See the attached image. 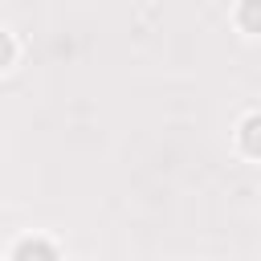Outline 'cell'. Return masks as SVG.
Wrapping results in <instances>:
<instances>
[{
	"label": "cell",
	"mask_w": 261,
	"mask_h": 261,
	"mask_svg": "<svg viewBox=\"0 0 261 261\" xmlns=\"http://www.w3.org/2000/svg\"><path fill=\"white\" fill-rule=\"evenodd\" d=\"M12 261H57V249H53L49 241H41V237H29V241L16 245Z\"/></svg>",
	"instance_id": "cell-1"
},
{
	"label": "cell",
	"mask_w": 261,
	"mask_h": 261,
	"mask_svg": "<svg viewBox=\"0 0 261 261\" xmlns=\"http://www.w3.org/2000/svg\"><path fill=\"white\" fill-rule=\"evenodd\" d=\"M241 143H245L249 155H261V114H253V118L241 122Z\"/></svg>",
	"instance_id": "cell-2"
},
{
	"label": "cell",
	"mask_w": 261,
	"mask_h": 261,
	"mask_svg": "<svg viewBox=\"0 0 261 261\" xmlns=\"http://www.w3.org/2000/svg\"><path fill=\"white\" fill-rule=\"evenodd\" d=\"M241 24H245L249 33H261V0H245V8H241Z\"/></svg>",
	"instance_id": "cell-3"
},
{
	"label": "cell",
	"mask_w": 261,
	"mask_h": 261,
	"mask_svg": "<svg viewBox=\"0 0 261 261\" xmlns=\"http://www.w3.org/2000/svg\"><path fill=\"white\" fill-rule=\"evenodd\" d=\"M8 61H12V45H8V37L0 33V69H4Z\"/></svg>",
	"instance_id": "cell-4"
}]
</instances>
